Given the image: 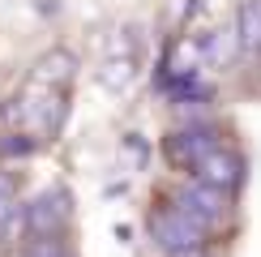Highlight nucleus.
<instances>
[{"instance_id": "f257e3e1", "label": "nucleus", "mask_w": 261, "mask_h": 257, "mask_svg": "<svg viewBox=\"0 0 261 257\" xmlns=\"http://www.w3.org/2000/svg\"><path fill=\"white\" fill-rule=\"evenodd\" d=\"M77 60L69 52H47L35 69H30L26 86L17 94V120L30 137H51L60 133L64 112H69V86Z\"/></svg>"}, {"instance_id": "f03ea898", "label": "nucleus", "mask_w": 261, "mask_h": 257, "mask_svg": "<svg viewBox=\"0 0 261 257\" xmlns=\"http://www.w3.org/2000/svg\"><path fill=\"white\" fill-rule=\"evenodd\" d=\"M150 240L171 257H197L205 244V227H197L180 206H159L150 214Z\"/></svg>"}, {"instance_id": "7ed1b4c3", "label": "nucleus", "mask_w": 261, "mask_h": 257, "mask_svg": "<svg viewBox=\"0 0 261 257\" xmlns=\"http://www.w3.org/2000/svg\"><path fill=\"white\" fill-rule=\"evenodd\" d=\"M176 206L189 214L197 227L214 232V227L227 219V193L214 189V185H205V180H197V185H184V189L176 193Z\"/></svg>"}, {"instance_id": "20e7f679", "label": "nucleus", "mask_w": 261, "mask_h": 257, "mask_svg": "<svg viewBox=\"0 0 261 257\" xmlns=\"http://www.w3.org/2000/svg\"><path fill=\"white\" fill-rule=\"evenodd\" d=\"M64 223H69V193L64 189H43L26 206V232L39 236V240H56Z\"/></svg>"}, {"instance_id": "39448f33", "label": "nucleus", "mask_w": 261, "mask_h": 257, "mask_svg": "<svg viewBox=\"0 0 261 257\" xmlns=\"http://www.w3.org/2000/svg\"><path fill=\"white\" fill-rule=\"evenodd\" d=\"M219 146V137L210 133V128H180V133L167 137V159L176 167H201V159L210 155V150Z\"/></svg>"}, {"instance_id": "423d86ee", "label": "nucleus", "mask_w": 261, "mask_h": 257, "mask_svg": "<svg viewBox=\"0 0 261 257\" xmlns=\"http://www.w3.org/2000/svg\"><path fill=\"white\" fill-rule=\"evenodd\" d=\"M197 180H205V185H214V189H223V193H231L244 180V159L236 155V150H227V146H214L210 155L201 159Z\"/></svg>"}, {"instance_id": "0eeeda50", "label": "nucleus", "mask_w": 261, "mask_h": 257, "mask_svg": "<svg viewBox=\"0 0 261 257\" xmlns=\"http://www.w3.org/2000/svg\"><path fill=\"white\" fill-rule=\"evenodd\" d=\"M236 43L244 56H261V0H240L236 9Z\"/></svg>"}, {"instance_id": "6e6552de", "label": "nucleus", "mask_w": 261, "mask_h": 257, "mask_svg": "<svg viewBox=\"0 0 261 257\" xmlns=\"http://www.w3.org/2000/svg\"><path fill=\"white\" fill-rule=\"evenodd\" d=\"M17 219V201H13V180L0 171V236L9 232V223Z\"/></svg>"}, {"instance_id": "1a4fd4ad", "label": "nucleus", "mask_w": 261, "mask_h": 257, "mask_svg": "<svg viewBox=\"0 0 261 257\" xmlns=\"http://www.w3.org/2000/svg\"><path fill=\"white\" fill-rule=\"evenodd\" d=\"M21 257H73V253L64 249L60 240H35V244H30V249L21 253Z\"/></svg>"}]
</instances>
